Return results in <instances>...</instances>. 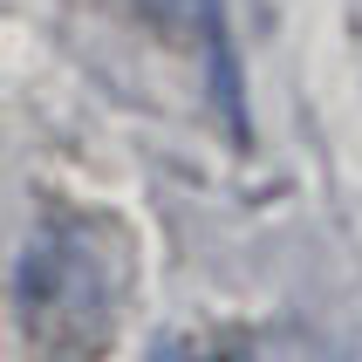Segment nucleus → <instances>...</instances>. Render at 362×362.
<instances>
[{
    "label": "nucleus",
    "mask_w": 362,
    "mask_h": 362,
    "mask_svg": "<svg viewBox=\"0 0 362 362\" xmlns=\"http://www.w3.org/2000/svg\"><path fill=\"white\" fill-rule=\"evenodd\" d=\"M123 233L96 212H48L14 267V322L35 362H89L117 335Z\"/></svg>",
    "instance_id": "1"
},
{
    "label": "nucleus",
    "mask_w": 362,
    "mask_h": 362,
    "mask_svg": "<svg viewBox=\"0 0 362 362\" xmlns=\"http://www.w3.org/2000/svg\"><path fill=\"white\" fill-rule=\"evenodd\" d=\"M117 7L178 55H205L219 41V0H117Z\"/></svg>",
    "instance_id": "2"
},
{
    "label": "nucleus",
    "mask_w": 362,
    "mask_h": 362,
    "mask_svg": "<svg viewBox=\"0 0 362 362\" xmlns=\"http://www.w3.org/2000/svg\"><path fill=\"white\" fill-rule=\"evenodd\" d=\"M158 362H253V356H246L240 328H192V335H171Z\"/></svg>",
    "instance_id": "3"
}]
</instances>
